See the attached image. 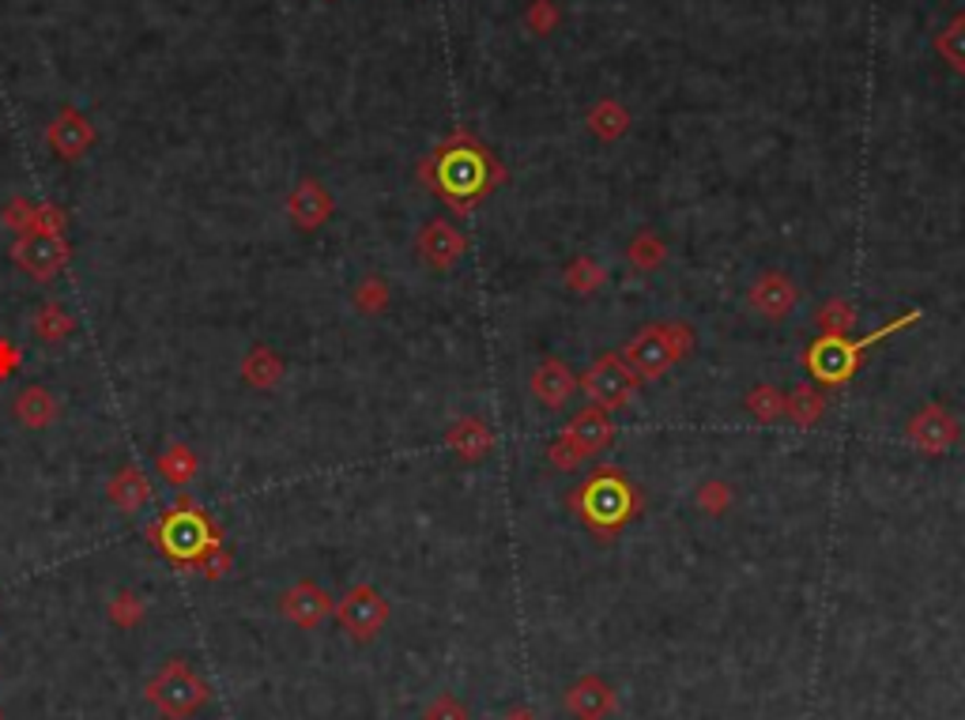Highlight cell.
Here are the masks:
<instances>
[{"label": "cell", "mask_w": 965, "mask_h": 720, "mask_svg": "<svg viewBox=\"0 0 965 720\" xmlns=\"http://www.w3.org/2000/svg\"><path fill=\"white\" fill-rule=\"evenodd\" d=\"M148 536L156 539L162 555L177 566H196L208 550L219 547V529L216 524H208V516L196 510L189 498H182V502L162 516Z\"/></svg>", "instance_id": "obj_5"}, {"label": "cell", "mask_w": 965, "mask_h": 720, "mask_svg": "<svg viewBox=\"0 0 965 720\" xmlns=\"http://www.w3.org/2000/svg\"><path fill=\"white\" fill-rule=\"evenodd\" d=\"M574 393H577V374L570 370L566 359H543L540 367L532 370V396L548 411H562Z\"/></svg>", "instance_id": "obj_18"}, {"label": "cell", "mask_w": 965, "mask_h": 720, "mask_svg": "<svg viewBox=\"0 0 965 720\" xmlns=\"http://www.w3.org/2000/svg\"><path fill=\"white\" fill-rule=\"evenodd\" d=\"M494 442H498V438H494L491 422H486L483 415H464V419H457L446 430V449L464 464L486 461V456L494 453Z\"/></svg>", "instance_id": "obj_17"}, {"label": "cell", "mask_w": 965, "mask_h": 720, "mask_svg": "<svg viewBox=\"0 0 965 720\" xmlns=\"http://www.w3.org/2000/svg\"><path fill=\"white\" fill-rule=\"evenodd\" d=\"M20 367H23V355H20V347H15L12 340H4V336H0V381H4V378H12Z\"/></svg>", "instance_id": "obj_38"}, {"label": "cell", "mask_w": 965, "mask_h": 720, "mask_svg": "<svg viewBox=\"0 0 965 720\" xmlns=\"http://www.w3.org/2000/svg\"><path fill=\"white\" fill-rule=\"evenodd\" d=\"M196 468H200V461H196V453L189 445H170L166 453L159 456V472L170 487H185V483H193Z\"/></svg>", "instance_id": "obj_28"}, {"label": "cell", "mask_w": 965, "mask_h": 720, "mask_svg": "<svg viewBox=\"0 0 965 720\" xmlns=\"http://www.w3.org/2000/svg\"><path fill=\"white\" fill-rule=\"evenodd\" d=\"M935 46H939V54L946 57V65H954L958 72H965V15H958V20L939 35Z\"/></svg>", "instance_id": "obj_33"}, {"label": "cell", "mask_w": 965, "mask_h": 720, "mask_svg": "<svg viewBox=\"0 0 965 720\" xmlns=\"http://www.w3.org/2000/svg\"><path fill=\"white\" fill-rule=\"evenodd\" d=\"M747 306L762 321H770V325H781V321H789L800 306V287L792 283L789 272H781V268H766V272L750 283Z\"/></svg>", "instance_id": "obj_11"}, {"label": "cell", "mask_w": 965, "mask_h": 720, "mask_svg": "<svg viewBox=\"0 0 965 720\" xmlns=\"http://www.w3.org/2000/svg\"><path fill=\"white\" fill-rule=\"evenodd\" d=\"M0 720H4V713H0Z\"/></svg>", "instance_id": "obj_40"}, {"label": "cell", "mask_w": 965, "mask_h": 720, "mask_svg": "<svg viewBox=\"0 0 965 720\" xmlns=\"http://www.w3.org/2000/svg\"><path fill=\"white\" fill-rule=\"evenodd\" d=\"M566 506L588 532H596L600 539H614L642 513V495L619 464H600L593 476L570 490Z\"/></svg>", "instance_id": "obj_2"}, {"label": "cell", "mask_w": 965, "mask_h": 720, "mask_svg": "<svg viewBox=\"0 0 965 720\" xmlns=\"http://www.w3.org/2000/svg\"><path fill=\"white\" fill-rule=\"evenodd\" d=\"M12 260L20 272H27L34 283H49L68 268L72 260V245L65 242V234H20V242L12 245Z\"/></svg>", "instance_id": "obj_9"}, {"label": "cell", "mask_w": 965, "mask_h": 720, "mask_svg": "<svg viewBox=\"0 0 965 720\" xmlns=\"http://www.w3.org/2000/svg\"><path fill=\"white\" fill-rule=\"evenodd\" d=\"M336 615H340V623H344V630L352 634V638L370 641L374 634L386 626L389 604H386V596L374 589V584H355V589L336 604Z\"/></svg>", "instance_id": "obj_13"}, {"label": "cell", "mask_w": 965, "mask_h": 720, "mask_svg": "<svg viewBox=\"0 0 965 720\" xmlns=\"http://www.w3.org/2000/svg\"><path fill=\"white\" fill-rule=\"evenodd\" d=\"M46 143H49V151H54L57 159L76 163V159L88 155L91 143H95V125H91V117L83 114V109L65 106L61 114L46 125Z\"/></svg>", "instance_id": "obj_15"}, {"label": "cell", "mask_w": 965, "mask_h": 720, "mask_svg": "<svg viewBox=\"0 0 965 720\" xmlns=\"http://www.w3.org/2000/svg\"><path fill=\"white\" fill-rule=\"evenodd\" d=\"M815 325L823 336H845L852 333V325H857V306H852L849 299H826L823 306L815 310Z\"/></svg>", "instance_id": "obj_27"}, {"label": "cell", "mask_w": 965, "mask_h": 720, "mask_svg": "<svg viewBox=\"0 0 965 720\" xmlns=\"http://www.w3.org/2000/svg\"><path fill=\"white\" fill-rule=\"evenodd\" d=\"M34 333H38L42 344H61L68 333H76V321L61 302H42L38 313H34Z\"/></svg>", "instance_id": "obj_26"}, {"label": "cell", "mask_w": 965, "mask_h": 720, "mask_svg": "<svg viewBox=\"0 0 965 720\" xmlns=\"http://www.w3.org/2000/svg\"><path fill=\"white\" fill-rule=\"evenodd\" d=\"M736 502V490H732L728 479H705L702 487L694 490V506L709 516H724Z\"/></svg>", "instance_id": "obj_30"}, {"label": "cell", "mask_w": 965, "mask_h": 720, "mask_svg": "<svg viewBox=\"0 0 965 720\" xmlns=\"http://www.w3.org/2000/svg\"><path fill=\"white\" fill-rule=\"evenodd\" d=\"M823 411H826V393H818L815 385H796L784 393V419H789L792 427L800 430L818 427Z\"/></svg>", "instance_id": "obj_22"}, {"label": "cell", "mask_w": 965, "mask_h": 720, "mask_svg": "<svg viewBox=\"0 0 965 720\" xmlns=\"http://www.w3.org/2000/svg\"><path fill=\"white\" fill-rule=\"evenodd\" d=\"M415 253L426 268L446 272V268H452L468 253V239L452 219L434 216L430 223H423V231L415 234Z\"/></svg>", "instance_id": "obj_12"}, {"label": "cell", "mask_w": 965, "mask_h": 720, "mask_svg": "<svg viewBox=\"0 0 965 720\" xmlns=\"http://www.w3.org/2000/svg\"><path fill=\"white\" fill-rule=\"evenodd\" d=\"M611 438H614L611 411L596 408V404H585V408L574 411V419L562 427V434L548 445V464L559 472H574L588 456L608 449Z\"/></svg>", "instance_id": "obj_6"}, {"label": "cell", "mask_w": 965, "mask_h": 720, "mask_svg": "<svg viewBox=\"0 0 965 720\" xmlns=\"http://www.w3.org/2000/svg\"><path fill=\"white\" fill-rule=\"evenodd\" d=\"M196 570H200V578H208V581H219V578H223V573L230 570V555H227L223 547L208 550V555H204L200 562H196Z\"/></svg>", "instance_id": "obj_36"}, {"label": "cell", "mask_w": 965, "mask_h": 720, "mask_svg": "<svg viewBox=\"0 0 965 720\" xmlns=\"http://www.w3.org/2000/svg\"><path fill=\"white\" fill-rule=\"evenodd\" d=\"M588 129H593L600 140H619L622 132L630 129V114L619 103H600L593 114H588Z\"/></svg>", "instance_id": "obj_31"}, {"label": "cell", "mask_w": 965, "mask_h": 720, "mask_svg": "<svg viewBox=\"0 0 965 720\" xmlns=\"http://www.w3.org/2000/svg\"><path fill=\"white\" fill-rule=\"evenodd\" d=\"M577 388L588 396V404H596V408L614 415V411H627L630 404H634L637 388H642V378L627 367V359H622L619 351H604L600 359L577 378Z\"/></svg>", "instance_id": "obj_8"}, {"label": "cell", "mask_w": 965, "mask_h": 720, "mask_svg": "<svg viewBox=\"0 0 965 720\" xmlns=\"http://www.w3.org/2000/svg\"><path fill=\"white\" fill-rule=\"evenodd\" d=\"M57 411H61V408H57L54 393H49L46 385H27V388H20V396H15V404H12L15 422H20V427H27V430H46V427H54Z\"/></svg>", "instance_id": "obj_20"}, {"label": "cell", "mask_w": 965, "mask_h": 720, "mask_svg": "<svg viewBox=\"0 0 965 720\" xmlns=\"http://www.w3.org/2000/svg\"><path fill=\"white\" fill-rule=\"evenodd\" d=\"M287 219L295 231L302 234H313L321 231L324 223L332 219V211H336V200H332V193L324 189V185L318 182V177H302V182L295 185V189L287 193Z\"/></svg>", "instance_id": "obj_14"}, {"label": "cell", "mask_w": 965, "mask_h": 720, "mask_svg": "<svg viewBox=\"0 0 965 720\" xmlns=\"http://www.w3.org/2000/svg\"><path fill=\"white\" fill-rule=\"evenodd\" d=\"M65 223H68L65 208H57V205H38V208H34V223H31V231H38V234H65ZM31 231H27V234H31Z\"/></svg>", "instance_id": "obj_35"}, {"label": "cell", "mask_w": 965, "mask_h": 720, "mask_svg": "<svg viewBox=\"0 0 965 720\" xmlns=\"http://www.w3.org/2000/svg\"><path fill=\"white\" fill-rule=\"evenodd\" d=\"M562 283H566V291L581 294V299H588V294H596L604 283H608V268L600 265L596 257H574L566 268H562Z\"/></svg>", "instance_id": "obj_24"}, {"label": "cell", "mask_w": 965, "mask_h": 720, "mask_svg": "<svg viewBox=\"0 0 965 720\" xmlns=\"http://www.w3.org/2000/svg\"><path fill=\"white\" fill-rule=\"evenodd\" d=\"M905 442L924 456H946L962 442V422L958 415L946 411L943 404H924V408L912 411L909 422H905Z\"/></svg>", "instance_id": "obj_10"}, {"label": "cell", "mask_w": 965, "mask_h": 720, "mask_svg": "<svg viewBox=\"0 0 965 720\" xmlns=\"http://www.w3.org/2000/svg\"><path fill=\"white\" fill-rule=\"evenodd\" d=\"M34 200L31 197H12L4 205V211H0V223L8 227V231H15V234H27L31 231V223H34Z\"/></svg>", "instance_id": "obj_34"}, {"label": "cell", "mask_w": 965, "mask_h": 720, "mask_svg": "<svg viewBox=\"0 0 965 720\" xmlns=\"http://www.w3.org/2000/svg\"><path fill=\"white\" fill-rule=\"evenodd\" d=\"M574 706L581 713H596V709H604V690L596 683H581L574 690Z\"/></svg>", "instance_id": "obj_37"}, {"label": "cell", "mask_w": 965, "mask_h": 720, "mask_svg": "<svg viewBox=\"0 0 965 720\" xmlns=\"http://www.w3.org/2000/svg\"><path fill=\"white\" fill-rule=\"evenodd\" d=\"M284 374H287V362H284V355H279V351H272V347H264V344L245 351V359H242V381H245V385L276 388L279 381H284Z\"/></svg>", "instance_id": "obj_21"}, {"label": "cell", "mask_w": 965, "mask_h": 720, "mask_svg": "<svg viewBox=\"0 0 965 720\" xmlns=\"http://www.w3.org/2000/svg\"><path fill=\"white\" fill-rule=\"evenodd\" d=\"M143 694H148V701L166 720H189L208 706L211 686L204 683L185 660H166V664L148 680Z\"/></svg>", "instance_id": "obj_7"}, {"label": "cell", "mask_w": 965, "mask_h": 720, "mask_svg": "<svg viewBox=\"0 0 965 720\" xmlns=\"http://www.w3.org/2000/svg\"><path fill=\"white\" fill-rule=\"evenodd\" d=\"M423 182L438 193L457 216H468L502 185V166L475 137H452L423 163Z\"/></svg>", "instance_id": "obj_1"}, {"label": "cell", "mask_w": 965, "mask_h": 720, "mask_svg": "<svg viewBox=\"0 0 965 720\" xmlns=\"http://www.w3.org/2000/svg\"><path fill=\"white\" fill-rule=\"evenodd\" d=\"M279 612H284L287 623L302 626V630H313V626H321L324 618H329L332 596L318 581H295L284 596H279Z\"/></svg>", "instance_id": "obj_16"}, {"label": "cell", "mask_w": 965, "mask_h": 720, "mask_svg": "<svg viewBox=\"0 0 965 720\" xmlns=\"http://www.w3.org/2000/svg\"><path fill=\"white\" fill-rule=\"evenodd\" d=\"M627 265L637 268V272H660L668 265V242L656 231H637L627 242Z\"/></svg>", "instance_id": "obj_23"}, {"label": "cell", "mask_w": 965, "mask_h": 720, "mask_svg": "<svg viewBox=\"0 0 965 720\" xmlns=\"http://www.w3.org/2000/svg\"><path fill=\"white\" fill-rule=\"evenodd\" d=\"M106 498H110V506H114V510L140 513L143 506L151 502V479L143 476V468H136V464H125V468H117L114 476H110Z\"/></svg>", "instance_id": "obj_19"}, {"label": "cell", "mask_w": 965, "mask_h": 720, "mask_svg": "<svg viewBox=\"0 0 965 720\" xmlns=\"http://www.w3.org/2000/svg\"><path fill=\"white\" fill-rule=\"evenodd\" d=\"M532 23H536V27H540V35H548V23H551V8H548V4H540V8H536V12H532Z\"/></svg>", "instance_id": "obj_39"}, {"label": "cell", "mask_w": 965, "mask_h": 720, "mask_svg": "<svg viewBox=\"0 0 965 720\" xmlns=\"http://www.w3.org/2000/svg\"><path fill=\"white\" fill-rule=\"evenodd\" d=\"M920 317H924L920 310H905L894 321L878 325L875 333H868L864 340H849V336H823V333H818L815 340H811L807 351H804V367L811 370V378H815L818 385H826V388L849 385V381L857 378V370L864 367V351H868V347H875L878 340H886V336L901 333V328L917 325Z\"/></svg>", "instance_id": "obj_3"}, {"label": "cell", "mask_w": 965, "mask_h": 720, "mask_svg": "<svg viewBox=\"0 0 965 720\" xmlns=\"http://www.w3.org/2000/svg\"><path fill=\"white\" fill-rule=\"evenodd\" d=\"M694 325L690 321H653V325L637 328L630 344L622 347V359L642 381H660L690 359L694 351Z\"/></svg>", "instance_id": "obj_4"}, {"label": "cell", "mask_w": 965, "mask_h": 720, "mask_svg": "<svg viewBox=\"0 0 965 720\" xmlns=\"http://www.w3.org/2000/svg\"><path fill=\"white\" fill-rule=\"evenodd\" d=\"M743 408L755 415L758 422H766V427H770V422L784 419V393L777 385H755L747 393V400H743Z\"/></svg>", "instance_id": "obj_29"}, {"label": "cell", "mask_w": 965, "mask_h": 720, "mask_svg": "<svg viewBox=\"0 0 965 720\" xmlns=\"http://www.w3.org/2000/svg\"><path fill=\"white\" fill-rule=\"evenodd\" d=\"M143 615H148V607H143V600L133 589H122L114 596V604H110V623L122 626V630H136L143 623Z\"/></svg>", "instance_id": "obj_32"}, {"label": "cell", "mask_w": 965, "mask_h": 720, "mask_svg": "<svg viewBox=\"0 0 965 720\" xmlns=\"http://www.w3.org/2000/svg\"><path fill=\"white\" fill-rule=\"evenodd\" d=\"M389 302H392V287H389V279L378 272H366L352 291V306L363 313V317H378V313H386Z\"/></svg>", "instance_id": "obj_25"}]
</instances>
